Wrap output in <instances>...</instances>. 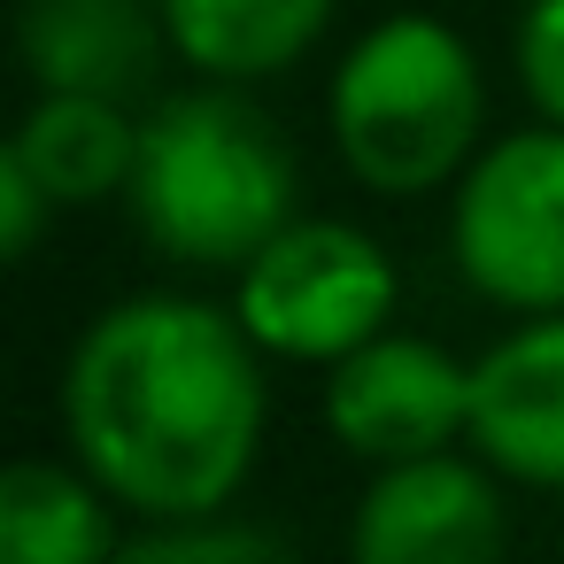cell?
Masks as SVG:
<instances>
[{
  "label": "cell",
  "instance_id": "6da1fadb",
  "mask_svg": "<svg viewBox=\"0 0 564 564\" xmlns=\"http://www.w3.org/2000/svg\"><path fill=\"white\" fill-rule=\"evenodd\" d=\"M55 417L124 518H225L263 464L271 356L232 302L148 286L86 317L63 356Z\"/></svg>",
  "mask_w": 564,
  "mask_h": 564
},
{
  "label": "cell",
  "instance_id": "7a4b0ae2",
  "mask_svg": "<svg viewBox=\"0 0 564 564\" xmlns=\"http://www.w3.org/2000/svg\"><path fill=\"white\" fill-rule=\"evenodd\" d=\"M132 225L178 271H240L302 217V163L248 86H178L140 117Z\"/></svg>",
  "mask_w": 564,
  "mask_h": 564
},
{
  "label": "cell",
  "instance_id": "3957f363",
  "mask_svg": "<svg viewBox=\"0 0 564 564\" xmlns=\"http://www.w3.org/2000/svg\"><path fill=\"white\" fill-rule=\"evenodd\" d=\"M325 132L340 171L379 202H425L448 194L487 132V63L479 47L433 17L394 9L371 32L348 40V55L325 78Z\"/></svg>",
  "mask_w": 564,
  "mask_h": 564
},
{
  "label": "cell",
  "instance_id": "277c9868",
  "mask_svg": "<svg viewBox=\"0 0 564 564\" xmlns=\"http://www.w3.org/2000/svg\"><path fill=\"white\" fill-rule=\"evenodd\" d=\"M402 310V271L379 232L348 217L302 209L271 248H256L232 271V317L271 364H348L379 333H394Z\"/></svg>",
  "mask_w": 564,
  "mask_h": 564
},
{
  "label": "cell",
  "instance_id": "5b68a950",
  "mask_svg": "<svg viewBox=\"0 0 564 564\" xmlns=\"http://www.w3.org/2000/svg\"><path fill=\"white\" fill-rule=\"evenodd\" d=\"M448 271L471 302L518 317H564V132L518 124L479 148L448 186Z\"/></svg>",
  "mask_w": 564,
  "mask_h": 564
},
{
  "label": "cell",
  "instance_id": "8992f818",
  "mask_svg": "<svg viewBox=\"0 0 564 564\" xmlns=\"http://www.w3.org/2000/svg\"><path fill=\"white\" fill-rule=\"evenodd\" d=\"M325 433L364 471L471 448V356L425 333H379L325 371Z\"/></svg>",
  "mask_w": 564,
  "mask_h": 564
},
{
  "label": "cell",
  "instance_id": "52a82bcc",
  "mask_svg": "<svg viewBox=\"0 0 564 564\" xmlns=\"http://www.w3.org/2000/svg\"><path fill=\"white\" fill-rule=\"evenodd\" d=\"M502 549L510 502L471 448L371 471L340 533L348 564H502Z\"/></svg>",
  "mask_w": 564,
  "mask_h": 564
},
{
  "label": "cell",
  "instance_id": "ba28073f",
  "mask_svg": "<svg viewBox=\"0 0 564 564\" xmlns=\"http://www.w3.org/2000/svg\"><path fill=\"white\" fill-rule=\"evenodd\" d=\"M471 456L502 487L564 495V317H518L471 356Z\"/></svg>",
  "mask_w": 564,
  "mask_h": 564
},
{
  "label": "cell",
  "instance_id": "9c48e42d",
  "mask_svg": "<svg viewBox=\"0 0 564 564\" xmlns=\"http://www.w3.org/2000/svg\"><path fill=\"white\" fill-rule=\"evenodd\" d=\"M17 55L32 94L140 101L171 63L155 0H17Z\"/></svg>",
  "mask_w": 564,
  "mask_h": 564
},
{
  "label": "cell",
  "instance_id": "30bf717a",
  "mask_svg": "<svg viewBox=\"0 0 564 564\" xmlns=\"http://www.w3.org/2000/svg\"><path fill=\"white\" fill-rule=\"evenodd\" d=\"M171 63H186L209 86H271L317 55L340 0H155Z\"/></svg>",
  "mask_w": 564,
  "mask_h": 564
},
{
  "label": "cell",
  "instance_id": "8fae6325",
  "mask_svg": "<svg viewBox=\"0 0 564 564\" xmlns=\"http://www.w3.org/2000/svg\"><path fill=\"white\" fill-rule=\"evenodd\" d=\"M9 155L40 178L55 209H101L132 194L140 171V117L132 101H94V94H32V109L9 132Z\"/></svg>",
  "mask_w": 564,
  "mask_h": 564
},
{
  "label": "cell",
  "instance_id": "7c38bea8",
  "mask_svg": "<svg viewBox=\"0 0 564 564\" xmlns=\"http://www.w3.org/2000/svg\"><path fill=\"white\" fill-rule=\"evenodd\" d=\"M117 495L78 456H17L0 471V564H117Z\"/></svg>",
  "mask_w": 564,
  "mask_h": 564
},
{
  "label": "cell",
  "instance_id": "4fadbf2b",
  "mask_svg": "<svg viewBox=\"0 0 564 564\" xmlns=\"http://www.w3.org/2000/svg\"><path fill=\"white\" fill-rule=\"evenodd\" d=\"M117 564H302L286 549V533L256 525V518H178V525H140Z\"/></svg>",
  "mask_w": 564,
  "mask_h": 564
},
{
  "label": "cell",
  "instance_id": "5bb4252c",
  "mask_svg": "<svg viewBox=\"0 0 564 564\" xmlns=\"http://www.w3.org/2000/svg\"><path fill=\"white\" fill-rule=\"evenodd\" d=\"M510 70H518V86H525L533 117L564 132V0H525V9H518Z\"/></svg>",
  "mask_w": 564,
  "mask_h": 564
},
{
  "label": "cell",
  "instance_id": "9a60e30c",
  "mask_svg": "<svg viewBox=\"0 0 564 564\" xmlns=\"http://www.w3.org/2000/svg\"><path fill=\"white\" fill-rule=\"evenodd\" d=\"M55 217H63V209L40 194V178H32L9 148H0V256H9V263H32Z\"/></svg>",
  "mask_w": 564,
  "mask_h": 564
}]
</instances>
